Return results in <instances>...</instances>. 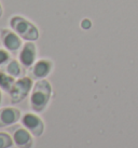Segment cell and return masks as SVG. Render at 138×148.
Masks as SVG:
<instances>
[{"label": "cell", "mask_w": 138, "mask_h": 148, "mask_svg": "<svg viewBox=\"0 0 138 148\" xmlns=\"http://www.w3.org/2000/svg\"><path fill=\"white\" fill-rule=\"evenodd\" d=\"M51 92H52L51 84L45 79L39 80L35 84L33 94L30 97V103L33 110L37 112H41L44 110L51 97Z\"/></svg>", "instance_id": "6da1fadb"}, {"label": "cell", "mask_w": 138, "mask_h": 148, "mask_svg": "<svg viewBox=\"0 0 138 148\" xmlns=\"http://www.w3.org/2000/svg\"><path fill=\"white\" fill-rule=\"evenodd\" d=\"M10 25L15 33L29 41H35L39 38V30L31 22L27 21L22 16H12L10 20Z\"/></svg>", "instance_id": "7a4b0ae2"}, {"label": "cell", "mask_w": 138, "mask_h": 148, "mask_svg": "<svg viewBox=\"0 0 138 148\" xmlns=\"http://www.w3.org/2000/svg\"><path fill=\"white\" fill-rule=\"evenodd\" d=\"M31 86H33L31 79L28 77H24V78H20V80H17L16 82L14 83L12 90L10 91L11 103L16 104L22 102L28 95L29 91L31 89Z\"/></svg>", "instance_id": "3957f363"}, {"label": "cell", "mask_w": 138, "mask_h": 148, "mask_svg": "<svg viewBox=\"0 0 138 148\" xmlns=\"http://www.w3.org/2000/svg\"><path fill=\"white\" fill-rule=\"evenodd\" d=\"M22 122L35 136H40L43 133L44 123L38 116L33 115V114H26L23 117Z\"/></svg>", "instance_id": "277c9868"}, {"label": "cell", "mask_w": 138, "mask_h": 148, "mask_svg": "<svg viewBox=\"0 0 138 148\" xmlns=\"http://www.w3.org/2000/svg\"><path fill=\"white\" fill-rule=\"evenodd\" d=\"M0 36H1V40H2L3 45L9 51L15 52V51L20 49V47L22 45V41H20V37L17 36V34L13 33L9 29H2L1 33H0Z\"/></svg>", "instance_id": "5b68a950"}, {"label": "cell", "mask_w": 138, "mask_h": 148, "mask_svg": "<svg viewBox=\"0 0 138 148\" xmlns=\"http://www.w3.org/2000/svg\"><path fill=\"white\" fill-rule=\"evenodd\" d=\"M20 118V111L16 108L5 107L0 109V127H9L16 123Z\"/></svg>", "instance_id": "8992f818"}, {"label": "cell", "mask_w": 138, "mask_h": 148, "mask_svg": "<svg viewBox=\"0 0 138 148\" xmlns=\"http://www.w3.org/2000/svg\"><path fill=\"white\" fill-rule=\"evenodd\" d=\"M36 45L33 42H27L23 47V50L20 51V61L25 67H30L35 63L36 58Z\"/></svg>", "instance_id": "52a82bcc"}, {"label": "cell", "mask_w": 138, "mask_h": 148, "mask_svg": "<svg viewBox=\"0 0 138 148\" xmlns=\"http://www.w3.org/2000/svg\"><path fill=\"white\" fill-rule=\"evenodd\" d=\"M14 140L18 147L20 148H30L33 146V138L28 132L25 129L17 127V129L13 133Z\"/></svg>", "instance_id": "ba28073f"}, {"label": "cell", "mask_w": 138, "mask_h": 148, "mask_svg": "<svg viewBox=\"0 0 138 148\" xmlns=\"http://www.w3.org/2000/svg\"><path fill=\"white\" fill-rule=\"evenodd\" d=\"M51 69H52V63L48 60H41L35 64L33 73L36 78H44L45 76L50 74Z\"/></svg>", "instance_id": "9c48e42d"}, {"label": "cell", "mask_w": 138, "mask_h": 148, "mask_svg": "<svg viewBox=\"0 0 138 148\" xmlns=\"http://www.w3.org/2000/svg\"><path fill=\"white\" fill-rule=\"evenodd\" d=\"M14 83L15 82H14V79L12 77H9L8 75H5L2 71H0V88L2 90L10 93V91L12 90Z\"/></svg>", "instance_id": "30bf717a"}, {"label": "cell", "mask_w": 138, "mask_h": 148, "mask_svg": "<svg viewBox=\"0 0 138 148\" xmlns=\"http://www.w3.org/2000/svg\"><path fill=\"white\" fill-rule=\"evenodd\" d=\"M7 71L9 73V75H11L12 77H18L20 75V64L16 61H11L7 66Z\"/></svg>", "instance_id": "8fae6325"}, {"label": "cell", "mask_w": 138, "mask_h": 148, "mask_svg": "<svg viewBox=\"0 0 138 148\" xmlns=\"http://www.w3.org/2000/svg\"><path fill=\"white\" fill-rule=\"evenodd\" d=\"M12 140L9 134L0 132V148H9L12 146Z\"/></svg>", "instance_id": "7c38bea8"}, {"label": "cell", "mask_w": 138, "mask_h": 148, "mask_svg": "<svg viewBox=\"0 0 138 148\" xmlns=\"http://www.w3.org/2000/svg\"><path fill=\"white\" fill-rule=\"evenodd\" d=\"M9 58H10V55H9L8 52L2 49H0V65H2V64L8 62Z\"/></svg>", "instance_id": "4fadbf2b"}, {"label": "cell", "mask_w": 138, "mask_h": 148, "mask_svg": "<svg viewBox=\"0 0 138 148\" xmlns=\"http://www.w3.org/2000/svg\"><path fill=\"white\" fill-rule=\"evenodd\" d=\"M91 22L89 21V20H83L82 21V23H81V26L83 27L84 29H87V28H89L91 27Z\"/></svg>", "instance_id": "5bb4252c"}, {"label": "cell", "mask_w": 138, "mask_h": 148, "mask_svg": "<svg viewBox=\"0 0 138 148\" xmlns=\"http://www.w3.org/2000/svg\"><path fill=\"white\" fill-rule=\"evenodd\" d=\"M2 16V7H1V3H0V17Z\"/></svg>", "instance_id": "9a60e30c"}, {"label": "cell", "mask_w": 138, "mask_h": 148, "mask_svg": "<svg viewBox=\"0 0 138 148\" xmlns=\"http://www.w3.org/2000/svg\"><path fill=\"white\" fill-rule=\"evenodd\" d=\"M1 99H2V94H1V91H0V103H1Z\"/></svg>", "instance_id": "2e32d148"}]
</instances>
